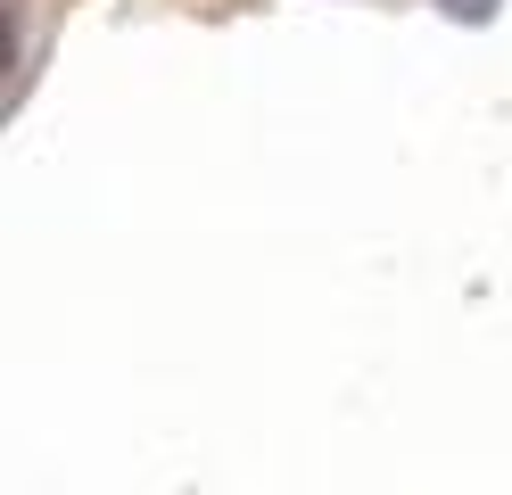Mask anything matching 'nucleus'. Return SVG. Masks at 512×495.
<instances>
[{
  "label": "nucleus",
  "instance_id": "1",
  "mask_svg": "<svg viewBox=\"0 0 512 495\" xmlns=\"http://www.w3.org/2000/svg\"><path fill=\"white\" fill-rule=\"evenodd\" d=\"M446 17H463V25H479V17H496V0H438Z\"/></svg>",
  "mask_w": 512,
  "mask_h": 495
}]
</instances>
